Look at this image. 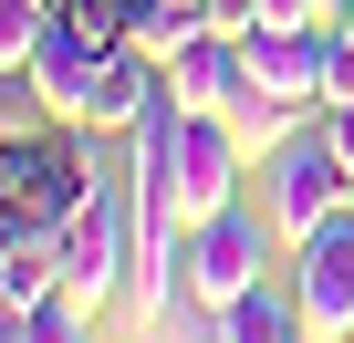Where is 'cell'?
<instances>
[{"instance_id":"2e32d148","label":"cell","mask_w":354,"mask_h":343,"mask_svg":"<svg viewBox=\"0 0 354 343\" xmlns=\"http://www.w3.org/2000/svg\"><path fill=\"white\" fill-rule=\"evenodd\" d=\"M333 32H344V42H354V0H333Z\"/></svg>"},{"instance_id":"4fadbf2b","label":"cell","mask_w":354,"mask_h":343,"mask_svg":"<svg viewBox=\"0 0 354 343\" xmlns=\"http://www.w3.org/2000/svg\"><path fill=\"white\" fill-rule=\"evenodd\" d=\"M42 32H53V0H0V73H21Z\"/></svg>"},{"instance_id":"30bf717a","label":"cell","mask_w":354,"mask_h":343,"mask_svg":"<svg viewBox=\"0 0 354 343\" xmlns=\"http://www.w3.org/2000/svg\"><path fill=\"white\" fill-rule=\"evenodd\" d=\"M156 104H167V63H156V52H136V42H115V52H104V73H94L84 135H136Z\"/></svg>"},{"instance_id":"ac0fdd59","label":"cell","mask_w":354,"mask_h":343,"mask_svg":"<svg viewBox=\"0 0 354 343\" xmlns=\"http://www.w3.org/2000/svg\"><path fill=\"white\" fill-rule=\"evenodd\" d=\"M302 343H313V333H302Z\"/></svg>"},{"instance_id":"7a4b0ae2","label":"cell","mask_w":354,"mask_h":343,"mask_svg":"<svg viewBox=\"0 0 354 343\" xmlns=\"http://www.w3.org/2000/svg\"><path fill=\"white\" fill-rule=\"evenodd\" d=\"M344 198H354V166L323 146V125H292V135L261 156V219H271L281 260H292L323 219H344Z\"/></svg>"},{"instance_id":"9c48e42d","label":"cell","mask_w":354,"mask_h":343,"mask_svg":"<svg viewBox=\"0 0 354 343\" xmlns=\"http://www.w3.org/2000/svg\"><path fill=\"white\" fill-rule=\"evenodd\" d=\"M240 94H250V63H240L230 32H198V42L167 52V104H177V115H230Z\"/></svg>"},{"instance_id":"d6986e66","label":"cell","mask_w":354,"mask_h":343,"mask_svg":"<svg viewBox=\"0 0 354 343\" xmlns=\"http://www.w3.org/2000/svg\"><path fill=\"white\" fill-rule=\"evenodd\" d=\"M344 208H354V198H344Z\"/></svg>"},{"instance_id":"3957f363","label":"cell","mask_w":354,"mask_h":343,"mask_svg":"<svg viewBox=\"0 0 354 343\" xmlns=\"http://www.w3.org/2000/svg\"><path fill=\"white\" fill-rule=\"evenodd\" d=\"M53 239H63V291H84L94 312H104V302H125V291H136V250H146L136 177H125V188H115V177H94V198H84Z\"/></svg>"},{"instance_id":"6da1fadb","label":"cell","mask_w":354,"mask_h":343,"mask_svg":"<svg viewBox=\"0 0 354 343\" xmlns=\"http://www.w3.org/2000/svg\"><path fill=\"white\" fill-rule=\"evenodd\" d=\"M84 198H94V135L84 125H32L0 146V208L21 229H63Z\"/></svg>"},{"instance_id":"52a82bcc","label":"cell","mask_w":354,"mask_h":343,"mask_svg":"<svg viewBox=\"0 0 354 343\" xmlns=\"http://www.w3.org/2000/svg\"><path fill=\"white\" fill-rule=\"evenodd\" d=\"M94 73H104V42H94L73 11H53V32H42V42H32V63H21V84L42 94V115H53V125H84Z\"/></svg>"},{"instance_id":"5bb4252c","label":"cell","mask_w":354,"mask_h":343,"mask_svg":"<svg viewBox=\"0 0 354 343\" xmlns=\"http://www.w3.org/2000/svg\"><path fill=\"white\" fill-rule=\"evenodd\" d=\"M323 104H354V42L323 21Z\"/></svg>"},{"instance_id":"ba28073f","label":"cell","mask_w":354,"mask_h":343,"mask_svg":"<svg viewBox=\"0 0 354 343\" xmlns=\"http://www.w3.org/2000/svg\"><path fill=\"white\" fill-rule=\"evenodd\" d=\"M240 63H250V94H261V104H281V115H302V125L323 115V21H313V32H281V21H271V32L240 42Z\"/></svg>"},{"instance_id":"8992f818","label":"cell","mask_w":354,"mask_h":343,"mask_svg":"<svg viewBox=\"0 0 354 343\" xmlns=\"http://www.w3.org/2000/svg\"><path fill=\"white\" fill-rule=\"evenodd\" d=\"M292 302H302V333L313 343H354V208L323 219L302 250H292Z\"/></svg>"},{"instance_id":"7c38bea8","label":"cell","mask_w":354,"mask_h":343,"mask_svg":"<svg viewBox=\"0 0 354 343\" xmlns=\"http://www.w3.org/2000/svg\"><path fill=\"white\" fill-rule=\"evenodd\" d=\"M0 343H94V302H84V291H42L32 312H11Z\"/></svg>"},{"instance_id":"e0dca14e","label":"cell","mask_w":354,"mask_h":343,"mask_svg":"<svg viewBox=\"0 0 354 343\" xmlns=\"http://www.w3.org/2000/svg\"><path fill=\"white\" fill-rule=\"evenodd\" d=\"M53 11H73V0H53Z\"/></svg>"},{"instance_id":"9a60e30c","label":"cell","mask_w":354,"mask_h":343,"mask_svg":"<svg viewBox=\"0 0 354 343\" xmlns=\"http://www.w3.org/2000/svg\"><path fill=\"white\" fill-rule=\"evenodd\" d=\"M313 125H323V146H333V156H344V166H354V104H323V115H313Z\"/></svg>"},{"instance_id":"5b68a950","label":"cell","mask_w":354,"mask_h":343,"mask_svg":"<svg viewBox=\"0 0 354 343\" xmlns=\"http://www.w3.org/2000/svg\"><path fill=\"white\" fill-rule=\"evenodd\" d=\"M240 177H250V146L230 135V115H177V146H167V198H177V219H219V208H240Z\"/></svg>"},{"instance_id":"8fae6325","label":"cell","mask_w":354,"mask_h":343,"mask_svg":"<svg viewBox=\"0 0 354 343\" xmlns=\"http://www.w3.org/2000/svg\"><path fill=\"white\" fill-rule=\"evenodd\" d=\"M219 322V343H302V302H292V281H261V291H240L230 312H209Z\"/></svg>"},{"instance_id":"277c9868","label":"cell","mask_w":354,"mask_h":343,"mask_svg":"<svg viewBox=\"0 0 354 343\" xmlns=\"http://www.w3.org/2000/svg\"><path fill=\"white\" fill-rule=\"evenodd\" d=\"M271 260H281V239H271V219L240 198V208H219V219L188 229V302H198V312H230L240 291L271 281Z\"/></svg>"}]
</instances>
